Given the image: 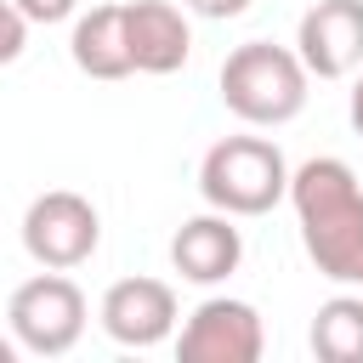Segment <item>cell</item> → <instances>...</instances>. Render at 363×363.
Instances as JSON below:
<instances>
[{
    "instance_id": "6da1fadb",
    "label": "cell",
    "mask_w": 363,
    "mask_h": 363,
    "mask_svg": "<svg viewBox=\"0 0 363 363\" xmlns=\"http://www.w3.org/2000/svg\"><path fill=\"white\" fill-rule=\"evenodd\" d=\"M289 204L301 221V244L329 284L363 289V182L346 159L318 153L289 170Z\"/></svg>"
},
{
    "instance_id": "7a4b0ae2",
    "label": "cell",
    "mask_w": 363,
    "mask_h": 363,
    "mask_svg": "<svg viewBox=\"0 0 363 363\" xmlns=\"http://www.w3.org/2000/svg\"><path fill=\"white\" fill-rule=\"evenodd\" d=\"M306 85H312V74H306L301 51L272 45V40H244L221 62V102H227V113L244 119V125H261V130L289 125L306 108Z\"/></svg>"
},
{
    "instance_id": "3957f363",
    "label": "cell",
    "mask_w": 363,
    "mask_h": 363,
    "mask_svg": "<svg viewBox=\"0 0 363 363\" xmlns=\"http://www.w3.org/2000/svg\"><path fill=\"white\" fill-rule=\"evenodd\" d=\"M199 193L210 210L267 216L278 199H289V164L267 136H221L199 159Z\"/></svg>"
},
{
    "instance_id": "277c9868",
    "label": "cell",
    "mask_w": 363,
    "mask_h": 363,
    "mask_svg": "<svg viewBox=\"0 0 363 363\" xmlns=\"http://www.w3.org/2000/svg\"><path fill=\"white\" fill-rule=\"evenodd\" d=\"M85 318H91L85 289H79L68 272H51V267L34 272L28 284H17L11 301H6V323H11L17 346L34 352V357H62V352H74L79 335H85Z\"/></svg>"
},
{
    "instance_id": "5b68a950",
    "label": "cell",
    "mask_w": 363,
    "mask_h": 363,
    "mask_svg": "<svg viewBox=\"0 0 363 363\" xmlns=\"http://www.w3.org/2000/svg\"><path fill=\"white\" fill-rule=\"evenodd\" d=\"M102 244V216L85 193L74 187H51L40 199H28L23 210V250L34 267H51V272H74L96 255Z\"/></svg>"
},
{
    "instance_id": "8992f818",
    "label": "cell",
    "mask_w": 363,
    "mask_h": 363,
    "mask_svg": "<svg viewBox=\"0 0 363 363\" xmlns=\"http://www.w3.org/2000/svg\"><path fill=\"white\" fill-rule=\"evenodd\" d=\"M267 352V329L261 312L238 295H210L187 312L182 335H176V357L182 363H255Z\"/></svg>"
},
{
    "instance_id": "52a82bcc",
    "label": "cell",
    "mask_w": 363,
    "mask_h": 363,
    "mask_svg": "<svg viewBox=\"0 0 363 363\" xmlns=\"http://www.w3.org/2000/svg\"><path fill=\"white\" fill-rule=\"evenodd\" d=\"M295 51L312 79H346L363 68V0H318L295 23Z\"/></svg>"
},
{
    "instance_id": "ba28073f",
    "label": "cell",
    "mask_w": 363,
    "mask_h": 363,
    "mask_svg": "<svg viewBox=\"0 0 363 363\" xmlns=\"http://www.w3.org/2000/svg\"><path fill=\"white\" fill-rule=\"evenodd\" d=\"M96 318H102V329H108L113 346L147 352V346L170 340V329H176L182 312H176V289L164 278H119V284H108Z\"/></svg>"
},
{
    "instance_id": "9c48e42d",
    "label": "cell",
    "mask_w": 363,
    "mask_h": 363,
    "mask_svg": "<svg viewBox=\"0 0 363 363\" xmlns=\"http://www.w3.org/2000/svg\"><path fill=\"white\" fill-rule=\"evenodd\" d=\"M244 261V233L233 227L227 210H204V216H187L170 238V267L187 278V284H227Z\"/></svg>"
},
{
    "instance_id": "30bf717a",
    "label": "cell",
    "mask_w": 363,
    "mask_h": 363,
    "mask_svg": "<svg viewBox=\"0 0 363 363\" xmlns=\"http://www.w3.org/2000/svg\"><path fill=\"white\" fill-rule=\"evenodd\" d=\"M125 34H130L136 74H176V68H187L193 28H187L182 6H170V0H125Z\"/></svg>"
},
{
    "instance_id": "8fae6325",
    "label": "cell",
    "mask_w": 363,
    "mask_h": 363,
    "mask_svg": "<svg viewBox=\"0 0 363 363\" xmlns=\"http://www.w3.org/2000/svg\"><path fill=\"white\" fill-rule=\"evenodd\" d=\"M68 57L91 79H125V74H136L130 34H125V0H108V6L79 11L74 17V34H68Z\"/></svg>"
},
{
    "instance_id": "7c38bea8",
    "label": "cell",
    "mask_w": 363,
    "mask_h": 363,
    "mask_svg": "<svg viewBox=\"0 0 363 363\" xmlns=\"http://www.w3.org/2000/svg\"><path fill=\"white\" fill-rule=\"evenodd\" d=\"M306 340L323 363H363V295H329Z\"/></svg>"
},
{
    "instance_id": "4fadbf2b",
    "label": "cell",
    "mask_w": 363,
    "mask_h": 363,
    "mask_svg": "<svg viewBox=\"0 0 363 363\" xmlns=\"http://www.w3.org/2000/svg\"><path fill=\"white\" fill-rule=\"evenodd\" d=\"M23 45H28V17L17 11V0H0V68L17 62Z\"/></svg>"
},
{
    "instance_id": "5bb4252c",
    "label": "cell",
    "mask_w": 363,
    "mask_h": 363,
    "mask_svg": "<svg viewBox=\"0 0 363 363\" xmlns=\"http://www.w3.org/2000/svg\"><path fill=\"white\" fill-rule=\"evenodd\" d=\"M17 11H23L28 23H62V17L79 11V0H17Z\"/></svg>"
},
{
    "instance_id": "9a60e30c",
    "label": "cell",
    "mask_w": 363,
    "mask_h": 363,
    "mask_svg": "<svg viewBox=\"0 0 363 363\" xmlns=\"http://www.w3.org/2000/svg\"><path fill=\"white\" fill-rule=\"evenodd\" d=\"M193 17H210V23H227V17H244L250 0H182Z\"/></svg>"
},
{
    "instance_id": "2e32d148",
    "label": "cell",
    "mask_w": 363,
    "mask_h": 363,
    "mask_svg": "<svg viewBox=\"0 0 363 363\" xmlns=\"http://www.w3.org/2000/svg\"><path fill=\"white\" fill-rule=\"evenodd\" d=\"M346 113H352V130L363 136V68H357V85H352V108Z\"/></svg>"
},
{
    "instance_id": "e0dca14e",
    "label": "cell",
    "mask_w": 363,
    "mask_h": 363,
    "mask_svg": "<svg viewBox=\"0 0 363 363\" xmlns=\"http://www.w3.org/2000/svg\"><path fill=\"white\" fill-rule=\"evenodd\" d=\"M17 352H23L17 335H0V363H17Z\"/></svg>"
}]
</instances>
